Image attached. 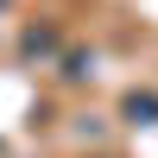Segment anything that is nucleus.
Masks as SVG:
<instances>
[{
  "label": "nucleus",
  "instance_id": "obj_1",
  "mask_svg": "<svg viewBox=\"0 0 158 158\" xmlns=\"http://www.w3.org/2000/svg\"><path fill=\"white\" fill-rule=\"evenodd\" d=\"M127 114H133V120H139V114H158V95H133V101H127Z\"/></svg>",
  "mask_w": 158,
  "mask_h": 158
}]
</instances>
